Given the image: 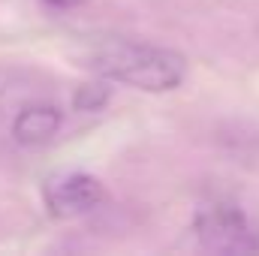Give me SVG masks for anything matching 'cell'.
<instances>
[{
    "label": "cell",
    "instance_id": "cell-1",
    "mask_svg": "<svg viewBox=\"0 0 259 256\" xmlns=\"http://www.w3.org/2000/svg\"><path fill=\"white\" fill-rule=\"evenodd\" d=\"M84 66L109 81H121L148 94L175 91L187 75V61L178 52L160 49V46H142L130 39L100 42L88 55Z\"/></svg>",
    "mask_w": 259,
    "mask_h": 256
},
{
    "label": "cell",
    "instance_id": "cell-2",
    "mask_svg": "<svg viewBox=\"0 0 259 256\" xmlns=\"http://www.w3.org/2000/svg\"><path fill=\"white\" fill-rule=\"evenodd\" d=\"M193 229L202 247L217 253H259V229L250 226L244 211L229 202H208L196 211Z\"/></svg>",
    "mask_w": 259,
    "mask_h": 256
},
{
    "label": "cell",
    "instance_id": "cell-3",
    "mask_svg": "<svg viewBox=\"0 0 259 256\" xmlns=\"http://www.w3.org/2000/svg\"><path fill=\"white\" fill-rule=\"evenodd\" d=\"M106 199L103 184L88 172H58L42 184V202L52 217L72 220L94 211Z\"/></svg>",
    "mask_w": 259,
    "mask_h": 256
},
{
    "label": "cell",
    "instance_id": "cell-4",
    "mask_svg": "<svg viewBox=\"0 0 259 256\" xmlns=\"http://www.w3.org/2000/svg\"><path fill=\"white\" fill-rule=\"evenodd\" d=\"M64 124V115L58 106H49V103H39V106H27L15 115L12 121V139L18 145H46L49 139L58 136V130Z\"/></svg>",
    "mask_w": 259,
    "mask_h": 256
},
{
    "label": "cell",
    "instance_id": "cell-5",
    "mask_svg": "<svg viewBox=\"0 0 259 256\" xmlns=\"http://www.w3.org/2000/svg\"><path fill=\"white\" fill-rule=\"evenodd\" d=\"M112 100V88H109V78H94V81H84L75 88L72 94V109L75 112H100L106 109V103Z\"/></svg>",
    "mask_w": 259,
    "mask_h": 256
},
{
    "label": "cell",
    "instance_id": "cell-6",
    "mask_svg": "<svg viewBox=\"0 0 259 256\" xmlns=\"http://www.w3.org/2000/svg\"><path fill=\"white\" fill-rule=\"evenodd\" d=\"M49 6H55V9H75V6H81L84 0H46Z\"/></svg>",
    "mask_w": 259,
    "mask_h": 256
}]
</instances>
